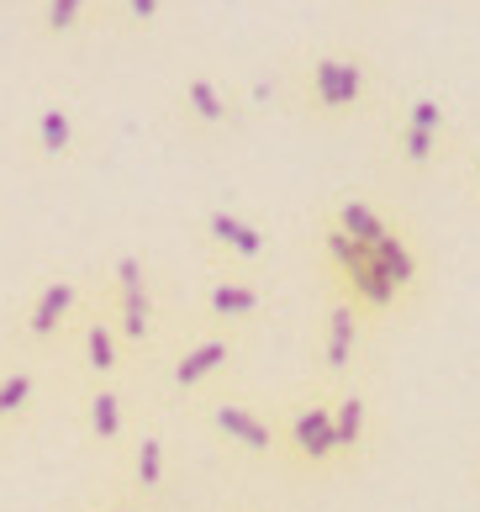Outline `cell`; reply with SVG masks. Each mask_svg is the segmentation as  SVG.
I'll use <instances>...</instances> for the list:
<instances>
[{"mask_svg":"<svg viewBox=\"0 0 480 512\" xmlns=\"http://www.w3.org/2000/svg\"><path fill=\"white\" fill-rule=\"evenodd\" d=\"M117 280H122V328L127 338L148 333V296H143V264L138 259H117Z\"/></svg>","mask_w":480,"mask_h":512,"instance_id":"6da1fadb","label":"cell"},{"mask_svg":"<svg viewBox=\"0 0 480 512\" xmlns=\"http://www.w3.org/2000/svg\"><path fill=\"white\" fill-rule=\"evenodd\" d=\"M291 433H296V449L306 454V460H328V454L338 449L333 444V412H322V407H306Z\"/></svg>","mask_w":480,"mask_h":512,"instance_id":"7a4b0ae2","label":"cell"},{"mask_svg":"<svg viewBox=\"0 0 480 512\" xmlns=\"http://www.w3.org/2000/svg\"><path fill=\"white\" fill-rule=\"evenodd\" d=\"M69 307H74V286H69V280H53V286L37 296V307H32V333H37V338H48V333L64 322Z\"/></svg>","mask_w":480,"mask_h":512,"instance_id":"3957f363","label":"cell"},{"mask_svg":"<svg viewBox=\"0 0 480 512\" xmlns=\"http://www.w3.org/2000/svg\"><path fill=\"white\" fill-rule=\"evenodd\" d=\"M217 428L227 439L248 444V449H270V423H259V417L243 412V407H217Z\"/></svg>","mask_w":480,"mask_h":512,"instance_id":"277c9868","label":"cell"},{"mask_svg":"<svg viewBox=\"0 0 480 512\" xmlns=\"http://www.w3.org/2000/svg\"><path fill=\"white\" fill-rule=\"evenodd\" d=\"M370 264H375V270H380V275L391 280V286H407V280L417 275V264H412V254L401 249V243H396L391 233H386V238H380L375 249H370Z\"/></svg>","mask_w":480,"mask_h":512,"instance_id":"5b68a950","label":"cell"},{"mask_svg":"<svg viewBox=\"0 0 480 512\" xmlns=\"http://www.w3.org/2000/svg\"><path fill=\"white\" fill-rule=\"evenodd\" d=\"M217 365H227V344H222V338H211V344L190 349V354L180 359V365H175V381H180V386H196V381H206Z\"/></svg>","mask_w":480,"mask_h":512,"instance_id":"8992f818","label":"cell"},{"mask_svg":"<svg viewBox=\"0 0 480 512\" xmlns=\"http://www.w3.org/2000/svg\"><path fill=\"white\" fill-rule=\"evenodd\" d=\"M338 233H349L354 243H364V249H375V243L380 238H386V222H380L375 212H370V206H359V201H349V206H343V212H338Z\"/></svg>","mask_w":480,"mask_h":512,"instance_id":"52a82bcc","label":"cell"},{"mask_svg":"<svg viewBox=\"0 0 480 512\" xmlns=\"http://www.w3.org/2000/svg\"><path fill=\"white\" fill-rule=\"evenodd\" d=\"M343 275L354 280V291H359L364 301H370V307H391V301H396V286H391V280L375 270L370 259H364V264H354V270H343Z\"/></svg>","mask_w":480,"mask_h":512,"instance_id":"ba28073f","label":"cell"},{"mask_svg":"<svg viewBox=\"0 0 480 512\" xmlns=\"http://www.w3.org/2000/svg\"><path fill=\"white\" fill-rule=\"evenodd\" d=\"M354 354V307H333V322H328V365L343 370Z\"/></svg>","mask_w":480,"mask_h":512,"instance_id":"9c48e42d","label":"cell"},{"mask_svg":"<svg viewBox=\"0 0 480 512\" xmlns=\"http://www.w3.org/2000/svg\"><path fill=\"white\" fill-rule=\"evenodd\" d=\"M359 428H364V402H359V396H343L338 412H333V444L338 449H354L359 444Z\"/></svg>","mask_w":480,"mask_h":512,"instance_id":"30bf717a","label":"cell"},{"mask_svg":"<svg viewBox=\"0 0 480 512\" xmlns=\"http://www.w3.org/2000/svg\"><path fill=\"white\" fill-rule=\"evenodd\" d=\"M211 233H217L222 243H233L238 254H259V249H264V238L254 233V227H248V222H238V217H227V212H217V217H211Z\"/></svg>","mask_w":480,"mask_h":512,"instance_id":"8fae6325","label":"cell"},{"mask_svg":"<svg viewBox=\"0 0 480 512\" xmlns=\"http://www.w3.org/2000/svg\"><path fill=\"white\" fill-rule=\"evenodd\" d=\"M90 423L101 439H117V428H122V402H117V391H101L90 402Z\"/></svg>","mask_w":480,"mask_h":512,"instance_id":"7c38bea8","label":"cell"},{"mask_svg":"<svg viewBox=\"0 0 480 512\" xmlns=\"http://www.w3.org/2000/svg\"><path fill=\"white\" fill-rule=\"evenodd\" d=\"M254 307H259V296L248 286H217V291H211V312H222V317H243Z\"/></svg>","mask_w":480,"mask_h":512,"instance_id":"4fadbf2b","label":"cell"},{"mask_svg":"<svg viewBox=\"0 0 480 512\" xmlns=\"http://www.w3.org/2000/svg\"><path fill=\"white\" fill-rule=\"evenodd\" d=\"M37 132H43V148H48V154H64V148H69V117H64L59 106H48V111H43Z\"/></svg>","mask_w":480,"mask_h":512,"instance_id":"5bb4252c","label":"cell"},{"mask_svg":"<svg viewBox=\"0 0 480 512\" xmlns=\"http://www.w3.org/2000/svg\"><path fill=\"white\" fill-rule=\"evenodd\" d=\"M159 476H164V444L159 439H143L138 444V481L143 486H159Z\"/></svg>","mask_w":480,"mask_h":512,"instance_id":"9a60e30c","label":"cell"},{"mask_svg":"<svg viewBox=\"0 0 480 512\" xmlns=\"http://www.w3.org/2000/svg\"><path fill=\"white\" fill-rule=\"evenodd\" d=\"M85 344H90V365H95V370H111V365H117V344H111V333L101 328V322L85 333Z\"/></svg>","mask_w":480,"mask_h":512,"instance_id":"2e32d148","label":"cell"},{"mask_svg":"<svg viewBox=\"0 0 480 512\" xmlns=\"http://www.w3.org/2000/svg\"><path fill=\"white\" fill-rule=\"evenodd\" d=\"M185 96H190V106H196L206 122H217V117H222V101H217V90H211L206 80H190V85H185Z\"/></svg>","mask_w":480,"mask_h":512,"instance_id":"e0dca14e","label":"cell"},{"mask_svg":"<svg viewBox=\"0 0 480 512\" xmlns=\"http://www.w3.org/2000/svg\"><path fill=\"white\" fill-rule=\"evenodd\" d=\"M328 249H333V259L343 264V270H354V264L370 259V249H364V243H354L349 233H333V238H328Z\"/></svg>","mask_w":480,"mask_h":512,"instance_id":"ac0fdd59","label":"cell"},{"mask_svg":"<svg viewBox=\"0 0 480 512\" xmlns=\"http://www.w3.org/2000/svg\"><path fill=\"white\" fill-rule=\"evenodd\" d=\"M27 396H32V381H27V375H11V381H0V417L16 412V407L27 402Z\"/></svg>","mask_w":480,"mask_h":512,"instance_id":"d6986e66","label":"cell"},{"mask_svg":"<svg viewBox=\"0 0 480 512\" xmlns=\"http://www.w3.org/2000/svg\"><path fill=\"white\" fill-rule=\"evenodd\" d=\"M317 96L322 106H338V59H317Z\"/></svg>","mask_w":480,"mask_h":512,"instance_id":"ffe728a7","label":"cell"},{"mask_svg":"<svg viewBox=\"0 0 480 512\" xmlns=\"http://www.w3.org/2000/svg\"><path fill=\"white\" fill-rule=\"evenodd\" d=\"M80 6H85V0H53V6H48V27H53V32H64L74 16H80Z\"/></svg>","mask_w":480,"mask_h":512,"instance_id":"44dd1931","label":"cell"},{"mask_svg":"<svg viewBox=\"0 0 480 512\" xmlns=\"http://www.w3.org/2000/svg\"><path fill=\"white\" fill-rule=\"evenodd\" d=\"M359 96V69L354 64H338V106H349Z\"/></svg>","mask_w":480,"mask_h":512,"instance_id":"7402d4cb","label":"cell"},{"mask_svg":"<svg viewBox=\"0 0 480 512\" xmlns=\"http://www.w3.org/2000/svg\"><path fill=\"white\" fill-rule=\"evenodd\" d=\"M412 127H417V132H433V127H438V101H417V106H412Z\"/></svg>","mask_w":480,"mask_h":512,"instance_id":"603a6c76","label":"cell"},{"mask_svg":"<svg viewBox=\"0 0 480 512\" xmlns=\"http://www.w3.org/2000/svg\"><path fill=\"white\" fill-rule=\"evenodd\" d=\"M407 154H412V159H428V154H433V132H417V127H412V132H407Z\"/></svg>","mask_w":480,"mask_h":512,"instance_id":"cb8c5ba5","label":"cell"},{"mask_svg":"<svg viewBox=\"0 0 480 512\" xmlns=\"http://www.w3.org/2000/svg\"><path fill=\"white\" fill-rule=\"evenodd\" d=\"M132 16H143V22H148V16H159V0H132Z\"/></svg>","mask_w":480,"mask_h":512,"instance_id":"d4e9b609","label":"cell"}]
</instances>
